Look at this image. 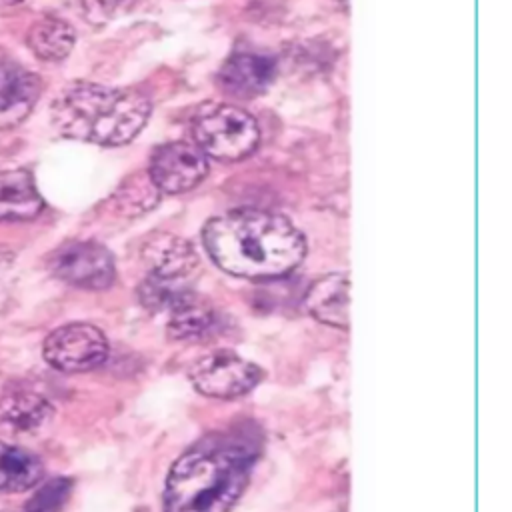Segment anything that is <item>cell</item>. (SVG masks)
<instances>
[{"instance_id":"obj_18","label":"cell","mask_w":512,"mask_h":512,"mask_svg":"<svg viewBox=\"0 0 512 512\" xmlns=\"http://www.w3.org/2000/svg\"><path fill=\"white\" fill-rule=\"evenodd\" d=\"M160 194L162 192L156 188L148 172L140 170L128 176L116 188L112 196V206H114V212H118L120 216L134 218L150 212L160 202Z\"/></svg>"},{"instance_id":"obj_10","label":"cell","mask_w":512,"mask_h":512,"mask_svg":"<svg viewBox=\"0 0 512 512\" xmlns=\"http://www.w3.org/2000/svg\"><path fill=\"white\" fill-rule=\"evenodd\" d=\"M274 80V60L258 54H234L228 58L218 76L216 86L222 94L236 100H250L262 94Z\"/></svg>"},{"instance_id":"obj_14","label":"cell","mask_w":512,"mask_h":512,"mask_svg":"<svg viewBox=\"0 0 512 512\" xmlns=\"http://www.w3.org/2000/svg\"><path fill=\"white\" fill-rule=\"evenodd\" d=\"M216 314L208 300L192 292H176L168 304L166 332L172 340H198L212 332Z\"/></svg>"},{"instance_id":"obj_16","label":"cell","mask_w":512,"mask_h":512,"mask_svg":"<svg viewBox=\"0 0 512 512\" xmlns=\"http://www.w3.org/2000/svg\"><path fill=\"white\" fill-rule=\"evenodd\" d=\"M74 28L56 16H42L38 18L26 34L28 48L34 52L36 58L46 62L64 60L74 46Z\"/></svg>"},{"instance_id":"obj_20","label":"cell","mask_w":512,"mask_h":512,"mask_svg":"<svg viewBox=\"0 0 512 512\" xmlns=\"http://www.w3.org/2000/svg\"><path fill=\"white\" fill-rule=\"evenodd\" d=\"M128 0H82V10L88 22L104 24L126 6Z\"/></svg>"},{"instance_id":"obj_11","label":"cell","mask_w":512,"mask_h":512,"mask_svg":"<svg viewBox=\"0 0 512 512\" xmlns=\"http://www.w3.org/2000/svg\"><path fill=\"white\" fill-rule=\"evenodd\" d=\"M308 314L320 324L348 330L350 326V278L346 272H330L318 278L304 298Z\"/></svg>"},{"instance_id":"obj_12","label":"cell","mask_w":512,"mask_h":512,"mask_svg":"<svg viewBox=\"0 0 512 512\" xmlns=\"http://www.w3.org/2000/svg\"><path fill=\"white\" fill-rule=\"evenodd\" d=\"M40 90L42 82L34 72L0 58V126L24 120L34 108Z\"/></svg>"},{"instance_id":"obj_13","label":"cell","mask_w":512,"mask_h":512,"mask_svg":"<svg viewBox=\"0 0 512 512\" xmlns=\"http://www.w3.org/2000/svg\"><path fill=\"white\" fill-rule=\"evenodd\" d=\"M52 404L36 392L16 390L0 398V432L8 436L34 434L52 418Z\"/></svg>"},{"instance_id":"obj_19","label":"cell","mask_w":512,"mask_h":512,"mask_svg":"<svg viewBox=\"0 0 512 512\" xmlns=\"http://www.w3.org/2000/svg\"><path fill=\"white\" fill-rule=\"evenodd\" d=\"M70 484L64 478H54L46 482L26 504V512H58L66 502Z\"/></svg>"},{"instance_id":"obj_8","label":"cell","mask_w":512,"mask_h":512,"mask_svg":"<svg viewBox=\"0 0 512 512\" xmlns=\"http://www.w3.org/2000/svg\"><path fill=\"white\" fill-rule=\"evenodd\" d=\"M146 172L160 192L182 194L206 178L208 158L194 142H168L152 152Z\"/></svg>"},{"instance_id":"obj_2","label":"cell","mask_w":512,"mask_h":512,"mask_svg":"<svg viewBox=\"0 0 512 512\" xmlns=\"http://www.w3.org/2000/svg\"><path fill=\"white\" fill-rule=\"evenodd\" d=\"M252 456L230 438L210 436L172 464L164 486V512H228L242 496Z\"/></svg>"},{"instance_id":"obj_9","label":"cell","mask_w":512,"mask_h":512,"mask_svg":"<svg viewBox=\"0 0 512 512\" xmlns=\"http://www.w3.org/2000/svg\"><path fill=\"white\" fill-rule=\"evenodd\" d=\"M142 258L150 274L168 284L190 276L200 262L196 248L186 238L170 232L150 236L142 246Z\"/></svg>"},{"instance_id":"obj_3","label":"cell","mask_w":512,"mask_h":512,"mask_svg":"<svg viewBox=\"0 0 512 512\" xmlns=\"http://www.w3.org/2000/svg\"><path fill=\"white\" fill-rule=\"evenodd\" d=\"M150 118V100L134 88H112L86 80L66 84L50 106L58 134L98 146L132 142Z\"/></svg>"},{"instance_id":"obj_4","label":"cell","mask_w":512,"mask_h":512,"mask_svg":"<svg viewBox=\"0 0 512 512\" xmlns=\"http://www.w3.org/2000/svg\"><path fill=\"white\" fill-rule=\"evenodd\" d=\"M192 142L206 158L236 162L250 156L260 142L256 120L234 104H206L192 118Z\"/></svg>"},{"instance_id":"obj_17","label":"cell","mask_w":512,"mask_h":512,"mask_svg":"<svg viewBox=\"0 0 512 512\" xmlns=\"http://www.w3.org/2000/svg\"><path fill=\"white\" fill-rule=\"evenodd\" d=\"M42 462L32 452L0 442V492H24L42 480Z\"/></svg>"},{"instance_id":"obj_15","label":"cell","mask_w":512,"mask_h":512,"mask_svg":"<svg viewBox=\"0 0 512 512\" xmlns=\"http://www.w3.org/2000/svg\"><path fill=\"white\" fill-rule=\"evenodd\" d=\"M44 208L34 178L22 168L0 172V222L30 220Z\"/></svg>"},{"instance_id":"obj_7","label":"cell","mask_w":512,"mask_h":512,"mask_svg":"<svg viewBox=\"0 0 512 512\" xmlns=\"http://www.w3.org/2000/svg\"><path fill=\"white\" fill-rule=\"evenodd\" d=\"M48 266L56 278L82 290H106L116 278L112 254L92 240H70L58 246Z\"/></svg>"},{"instance_id":"obj_6","label":"cell","mask_w":512,"mask_h":512,"mask_svg":"<svg viewBox=\"0 0 512 512\" xmlns=\"http://www.w3.org/2000/svg\"><path fill=\"white\" fill-rule=\"evenodd\" d=\"M42 354L44 360L60 372H88L106 360L108 340L94 324L72 322L46 336Z\"/></svg>"},{"instance_id":"obj_22","label":"cell","mask_w":512,"mask_h":512,"mask_svg":"<svg viewBox=\"0 0 512 512\" xmlns=\"http://www.w3.org/2000/svg\"><path fill=\"white\" fill-rule=\"evenodd\" d=\"M28 0H0V12L4 10H12V8H18L22 4H26Z\"/></svg>"},{"instance_id":"obj_21","label":"cell","mask_w":512,"mask_h":512,"mask_svg":"<svg viewBox=\"0 0 512 512\" xmlns=\"http://www.w3.org/2000/svg\"><path fill=\"white\" fill-rule=\"evenodd\" d=\"M12 262H14V252L6 246H0V276L12 266Z\"/></svg>"},{"instance_id":"obj_1","label":"cell","mask_w":512,"mask_h":512,"mask_svg":"<svg viewBox=\"0 0 512 512\" xmlns=\"http://www.w3.org/2000/svg\"><path fill=\"white\" fill-rule=\"evenodd\" d=\"M202 240L218 268L248 280L282 278L306 256L304 234L286 216L258 208L210 218Z\"/></svg>"},{"instance_id":"obj_5","label":"cell","mask_w":512,"mask_h":512,"mask_svg":"<svg viewBox=\"0 0 512 512\" xmlns=\"http://www.w3.org/2000/svg\"><path fill=\"white\" fill-rule=\"evenodd\" d=\"M194 388L210 398H238L248 394L262 380V368L234 350H212L190 366Z\"/></svg>"}]
</instances>
